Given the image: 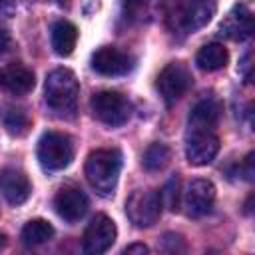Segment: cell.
Listing matches in <instances>:
<instances>
[{"label":"cell","instance_id":"6da1fadb","mask_svg":"<svg viewBox=\"0 0 255 255\" xmlns=\"http://www.w3.org/2000/svg\"><path fill=\"white\" fill-rule=\"evenodd\" d=\"M120 171H122V153L116 147H104L92 151L84 167L88 183L104 197L114 193Z\"/></svg>","mask_w":255,"mask_h":255},{"label":"cell","instance_id":"7a4b0ae2","mask_svg":"<svg viewBox=\"0 0 255 255\" xmlns=\"http://www.w3.org/2000/svg\"><path fill=\"white\" fill-rule=\"evenodd\" d=\"M80 96V82L68 68H56L46 76L44 100L56 114H68L76 110Z\"/></svg>","mask_w":255,"mask_h":255},{"label":"cell","instance_id":"3957f363","mask_svg":"<svg viewBox=\"0 0 255 255\" xmlns=\"http://www.w3.org/2000/svg\"><path fill=\"white\" fill-rule=\"evenodd\" d=\"M74 159V141L68 133L46 131L38 141V161L48 171H58Z\"/></svg>","mask_w":255,"mask_h":255},{"label":"cell","instance_id":"277c9868","mask_svg":"<svg viewBox=\"0 0 255 255\" xmlns=\"http://www.w3.org/2000/svg\"><path fill=\"white\" fill-rule=\"evenodd\" d=\"M90 106H92L94 116L102 124H106L110 128L124 126L129 120V116H131V104H129V100L124 94L114 92V90H102V92L94 94Z\"/></svg>","mask_w":255,"mask_h":255},{"label":"cell","instance_id":"5b68a950","mask_svg":"<svg viewBox=\"0 0 255 255\" xmlns=\"http://www.w3.org/2000/svg\"><path fill=\"white\" fill-rule=\"evenodd\" d=\"M161 197L155 189H137L126 201V213L137 227L153 225L161 215Z\"/></svg>","mask_w":255,"mask_h":255},{"label":"cell","instance_id":"8992f818","mask_svg":"<svg viewBox=\"0 0 255 255\" xmlns=\"http://www.w3.org/2000/svg\"><path fill=\"white\" fill-rule=\"evenodd\" d=\"M193 84L191 72L181 64V62H171L167 64L159 76H157V90L163 96L165 104L171 106L173 102H177Z\"/></svg>","mask_w":255,"mask_h":255},{"label":"cell","instance_id":"52a82bcc","mask_svg":"<svg viewBox=\"0 0 255 255\" xmlns=\"http://www.w3.org/2000/svg\"><path fill=\"white\" fill-rule=\"evenodd\" d=\"M219 153V137L213 129H191L185 139V157L191 165H207Z\"/></svg>","mask_w":255,"mask_h":255},{"label":"cell","instance_id":"ba28073f","mask_svg":"<svg viewBox=\"0 0 255 255\" xmlns=\"http://www.w3.org/2000/svg\"><path fill=\"white\" fill-rule=\"evenodd\" d=\"M116 235V223L108 215L98 213L84 231V251L88 255H102L114 245Z\"/></svg>","mask_w":255,"mask_h":255},{"label":"cell","instance_id":"9c48e42d","mask_svg":"<svg viewBox=\"0 0 255 255\" xmlns=\"http://www.w3.org/2000/svg\"><path fill=\"white\" fill-rule=\"evenodd\" d=\"M215 201V185L209 179H193L183 191V207L189 217H203Z\"/></svg>","mask_w":255,"mask_h":255},{"label":"cell","instance_id":"30bf717a","mask_svg":"<svg viewBox=\"0 0 255 255\" xmlns=\"http://www.w3.org/2000/svg\"><path fill=\"white\" fill-rule=\"evenodd\" d=\"M131 56L114 46L98 48L92 56V68L102 76H124L131 70Z\"/></svg>","mask_w":255,"mask_h":255},{"label":"cell","instance_id":"8fae6325","mask_svg":"<svg viewBox=\"0 0 255 255\" xmlns=\"http://www.w3.org/2000/svg\"><path fill=\"white\" fill-rule=\"evenodd\" d=\"M54 209L68 223L80 221L88 211V197L80 187H62L54 197Z\"/></svg>","mask_w":255,"mask_h":255},{"label":"cell","instance_id":"7c38bea8","mask_svg":"<svg viewBox=\"0 0 255 255\" xmlns=\"http://www.w3.org/2000/svg\"><path fill=\"white\" fill-rule=\"evenodd\" d=\"M217 12L215 0H187L179 10V26L185 32H195L207 26Z\"/></svg>","mask_w":255,"mask_h":255},{"label":"cell","instance_id":"4fadbf2b","mask_svg":"<svg viewBox=\"0 0 255 255\" xmlns=\"http://www.w3.org/2000/svg\"><path fill=\"white\" fill-rule=\"evenodd\" d=\"M221 34L229 40H235V42H241V40H247L253 32V18H251V12L243 6V4H235L229 14L223 18L221 26H219Z\"/></svg>","mask_w":255,"mask_h":255},{"label":"cell","instance_id":"5bb4252c","mask_svg":"<svg viewBox=\"0 0 255 255\" xmlns=\"http://www.w3.org/2000/svg\"><path fill=\"white\" fill-rule=\"evenodd\" d=\"M0 191L6 197L8 203L12 205H20L30 197V181L28 177L14 167H6L0 171Z\"/></svg>","mask_w":255,"mask_h":255},{"label":"cell","instance_id":"9a60e30c","mask_svg":"<svg viewBox=\"0 0 255 255\" xmlns=\"http://www.w3.org/2000/svg\"><path fill=\"white\" fill-rule=\"evenodd\" d=\"M34 72L22 64H8L0 70V88L8 94L22 96L34 88Z\"/></svg>","mask_w":255,"mask_h":255},{"label":"cell","instance_id":"2e32d148","mask_svg":"<svg viewBox=\"0 0 255 255\" xmlns=\"http://www.w3.org/2000/svg\"><path fill=\"white\" fill-rule=\"evenodd\" d=\"M221 116V104L215 98H205L191 108L189 128L191 129H213Z\"/></svg>","mask_w":255,"mask_h":255},{"label":"cell","instance_id":"e0dca14e","mask_svg":"<svg viewBox=\"0 0 255 255\" xmlns=\"http://www.w3.org/2000/svg\"><path fill=\"white\" fill-rule=\"evenodd\" d=\"M50 40H52V48L58 56H70L78 42V28L68 20H58L52 26Z\"/></svg>","mask_w":255,"mask_h":255},{"label":"cell","instance_id":"ac0fdd59","mask_svg":"<svg viewBox=\"0 0 255 255\" xmlns=\"http://www.w3.org/2000/svg\"><path fill=\"white\" fill-rule=\"evenodd\" d=\"M227 60H229V54L223 48V44H219V42L205 44L203 48H199V52L195 56V64L203 72H215V70L225 68Z\"/></svg>","mask_w":255,"mask_h":255},{"label":"cell","instance_id":"d6986e66","mask_svg":"<svg viewBox=\"0 0 255 255\" xmlns=\"http://www.w3.org/2000/svg\"><path fill=\"white\" fill-rule=\"evenodd\" d=\"M54 227L46 219H30L22 227V239L26 245H42L48 239H52Z\"/></svg>","mask_w":255,"mask_h":255},{"label":"cell","instance_id":"ffe728a7","mask_svg":"<svg viewBox=\"0 0 255 255\" xmlns=\"http://www.w3.org/2000/svg\"><path fill=\"white\" fill-rule=\"evenodd\" d=\"M169 157H171L169 147L165 143L155 141V143L147 145V149L143 151V167L147 171H159L169 163Z\"/></svg>","mask_w":255,"mask_h":255},{"label":"cell","instance_id":"44dd1931","mask_svg":"<svg viewBox=\"0 0 255 255\" xmlns=\"http://www.w3.org/2000/svg\"><path fill=\"white\" fill-rule=\"evenodd\" d=\"M179 175H173L167 179V183L163 185V189L159 191V197H161V205L167 207L169 211H179V199H181V191H179Z\"/></svg>","mask_w":255,"mask_h":255},{"label":"cell","instance_id":"7402d4cb","mask_svg":"<svg viewBox=\"0 0 255 255\" xmlns=\"http://www.w3.org/2000/svg\"><path fill=\"white\" fill-rule=\"evenodd\" d=\"M4 126L8 129L10 135H24L28 131V126H30V120L26 116L24 110H18V108H10L4 116Z\"/></svg>","mask_w":255,"mask_h":255},{"label":"cell","instance_id":"603a6c76","mask_svg":"<svg viewBox=\"0 0 255 255\" xmlns=\"http://www.w3.org/2000/svg\"><path fill=\"white\" fill-rule=\"evenodd\" d=\"M161 243H163V249H165V251H169V253L185 251V243H183L181 235H175V233H165Z\"/></svg>","mask_w":255,"mask_h":255},{"label":"cell","instance_id":"cb8c5ba5","mask_svg":"<svg viewBox=\"0 0 255 255\" xmlns=\"http://www.w3.org/2000/svg\"><path fill=\"white\" fill-rule=\"evenodd\" d=\"M241 171H243V177L247 181H253V175H255V153H247V157L243 159L241 163Z\"/></svg>","mask_w":255,"mask_h":255},{"label":"cell","instance_id":"d4e9b609","mask_svg":"<svg viewBox=\"0 0 255 255\" xmlns=\"http://www.w3.org/2000/svg\"><path fill=\"white\" fill-rule=\"evenodd\" d=\"M124 253H126V255H147L149 249H147V245H143V243H131V245H128V247L124 249Z\"/></svg>","mask_w":255,"mask_h":255},{"label":"cell","instance_id":"484cf974","mask_svg":"<svg viewBox=\"0 0 255 255\" xmlns=\"http://www.w3.org/2000/svg\"><path fill=\"white\" fill-rule=\"evenodd\" d=\"M8 46H10V34L4 26H0V56L8 50Z\"/></svg>","mask_w":255,"mask_h":255},{"label":"cell","instance_id":"4316f807","mask_svg":"<svg viewBox=\"0 0 255 255\" xmlns=\"http://www.w3.org/2000/svg\"><path fill=\"white\" fill-rule=\"evenodd\" d=\"M249 60H251V54H245V58H243V62H241V74H243V78H245V82H249L251 80V64H249Z\"/></svg>","mask_w":255,"mask_h":255},{"label":"cell","instance_id":"83f0119b","mask_svg":"<svg viewBox=\"0 0 255 255\" xmlns=\"http://www.w3.org/2000/svg\"><path fill=\"white\" fill-rule=\"evenodd\" d=\"M4 243H6V235H2V233H0V247H2Z\"/></svg>","mask_w":255,"mask_h":255}]
</instances>
